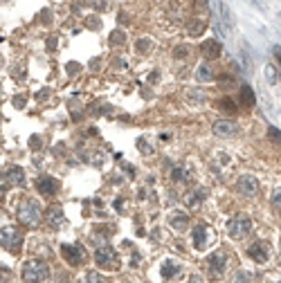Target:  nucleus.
<instances>
[{
	"label": "nucleus",
	"mask_w": 281,
	"mask_h": 283,
	"mask_svg": "<svg viewBox=\"0 0 281 283\" xmlns=\"http://www.w3.org/2000/svg\"><path fill=\"white\" fill-rule=\"evenodd\" d=\"M20 277H23L25 283H43L47 277H50V268H47V263H43V261L32 259L23 265Z\"/></svg>",
	"instance_id": "nucleus-1"
},
{
	"label": "nucleus",
	"mask_w": 281,
	"mask_h": 283,
	"mask_svg": "<svg viewBox=\"0 0 281 283\" xmlns=\"http://www.w3.org/2000/svg\"><path fill=\"white\" fill-rule=\"evenodd\" d=\"M18 218L23 220L25 225H29V227H36L43 218V209H41V205H38V200L25 198L18 207Z\"/></svg>",
	"instance_id": "nucleus-2"
},
{
	"label": "nucleus",
	"mask_w": 281,
	"mask_h": 283,
	"mask_svg": "<svg viewBox=\"0 0 281 283\" xmlns=\"http://www.w3.org/2000/svg\"><path fill=\"white\" fill-rule=\"evenodd\" d=\"M205 263H207V270L214 279H221L225 274L227 265H230V254H227V250H216L214 254L207 256Z\"/></svg>",
	"instance_id": "nucleus-3"
},
{
	"label": "nucleus",
	"mask_w": 281,
	"mask_h": 283,
	"mask_svg": "<svg viewBox=\"0 0 281 283\" xmlns=\"http://www.w3.org/2000/svg\"><path fill=\"white\" fill-rule=\"evenodd\" d=\"M250 229H252V223H250L248 216H234L227 225V232H230L232 238H245L250 234Z\"/></svg>",
	"instance_id": "nucleus-4"
},
{
	"label": "nucleus",
	"mask_w": 281,
	"mask_h": 283,
	"mask_svg": "<svg viewBox=\"0 0 281 283\" xmlns=\"http://www.w3.org/2000/svg\"><path fill=\"white\" fill-rule=\"evenodd\" d=\"M95 263L99 265V268H106V270L117 268V252H115L110 245L99 247V250L95 252Z\"/></svg>",
	"instance_id": "nucleus-5"
},
{
	"label": "nucleus",
	"mask_w": 281,
	"mask_h": 283,
	"mask_svg": "<svg viewBox=\"0 0 281 283\" xmlns=\"http://www.w3.org/2000/svg\"><path fill=\"white\" fill-rule=\"evenodd\" d=\"M20 243H23V236H20L18 229H16L14 225H5V227H2V245L11 252H18Z\"/></svg>",
	"instance_id": "nucleus-6"
},
{
	"label": "nucleus",
	"mask_w": 281,
	"mask_h": 283,
	"mask_svg": "<svg viewBox=\"0 0 281 283\" xmlns=\"http://www.w3.org/2000/svg\"><path fill=\"white\" fill-rule=\"evenodd\" d=\"M236 189H239V193H243L245 198H254L259 193V182L254 175H241L239 182H236Z\"/></svg>",
	"instance_id": "nucleus-7"
},
{
	"label": "nucleus",
	"mask_w": 281,
	"mask_h": 283,
	"mask_svg": "<svg viewBox=\"0 0 281 283\" xmlns=\"http://www.w3.org/2000/svg\"><path fill=\"white\" fill-rule=\"evenodd\" d=\"M248 254H250V259L257 261V263H268V259H270V245L263 243V241H259V243H254V245L250 247Z\"/></svg>",
	"instance_id": "nucleus-8"
},
{
	"label": "nucleus",
	"mask_w": 281,
	"mask_h": 283,
	"mask_svg": "<svg viewBox=\"0 0 281 283\" xmlns=\"http://www.w3.org/2000/svg\"><path fill=\"white\" fill-rule=\"evenodd\" d=\"M61 252H63V259L70 265H79L83 261V252L79 245H61Z\"/></svg>",
	"instance_id": "nucleus-9"
},
{
	"label": "nucleus",
	"mask_w": 281,
	"mask_h": 283,
	"mask_svg": "<svg viewBox=\"0 0 281 283\" xmlns=\"http://www.w3.org/2000/svg\"><path fill=\"white\" fill-rule=\"evenodd\" d=\"M2 182L7 184H23L25 182V173L20 166H7L5 171H2Z\"/></svg>",
	"instance_id": "nucleus-10"
},
{
	"label": "nucleus",
	"mask_w": 281,
	"mask_h": 283,
	"mask_svg": "<svg viewBox=\"0 0 281 283\" xmlns=\"http://www.w3.org/2000/svg\"><path fill=\"white\" fill-rule=\"evenodd\" d=\"M36 189L41 196H54L56 189H59V182H56L54 178H47V175H43V178L36 180Z\"/></svg>",
	"instance_id": "nucleus-11"
},
{
	"label": "nucleus",
	"mask_w": 281,
	"mask_h": 283,
	"mask_svg": "<svg viewBox=\"0 0 281 283\" xmlns=\"http://www.w3.org/2000/svg\"><path fill=\"white\" fill-rule=\"evenodd\" d=\"M214 133L221 135V137H232V135L239 133V126H236L234 121H230V119H221V121L214 124Z\"/></svg>",
	"instance_id": "nucleus-12"
},
{
	"label": "nucleus",
	"mask_w": 281,
	"mask_h": 283,
	"mask_svg": "<svg viewBox=\"0 0 281 283\" xmlns=\"http://www.w3.org/2000/svg\"><path fill=\"white\" fill-rule=\"evenodd\" d=\"M200 52H203V56H207V58H218L221 56V45H218V40L207 38L203 43V47H200Z\"/></svg>",
	"instance_id": "nucleus-13"
},
{
	"label": "nucleus",
	"mask_w": 281,
	"mask_h": 283,
	"mask_svg": "<svg viewBox=\"0 0 281 283\" xmlns=\"http://www.w3.org/2000/svg\"><path fill=\"white\" fill-rule=\"evenodd\" d=\"M169 225H171L173 229H178V232H185V227L189 225V216H187L185 211H176V214L169 216Z\"/></svg>",
	"instance_id": "nucleus-14"
},
{
	"label": "nucleus",
	"mask_w": 281,
	"mask_h": 283,
	"mask_svg": "<svg viewBox=\"0 0 281 283\" xmlns=\"http://www.w3.org/2000/svg\"><path fill=\"white\" fill-rule=\"evenodd\" d=\"M207 227L205 225H196L194 227V245H196V250H203L205 245H207Z\"/></svg>",
	"instance_id": "nucleus-15"
},
{
	"label": "nucleus",
	"mask_w": 281,
	"mask_h": 283,
	"mask_svg": "<svg viewBox=\"0 0 281 283\" xmlns=\"http://www.w3.org/2000/svg\"><path fill=\"white\" fill-rule=\"evenodd\" d=\"M180 272H182V268L176 263V261H164L162 263V277L164 279H176Z\"/></svg>",
	"instance_id": "nucleus-16"
},
{
	"label": "nucleus",
	"mask_w": 281,
	"mask_h": 283,
	"mask_svg": "<svg viewBox=\"0 0 281 283\" xmlns=\"http://www.w3.org/2000/svg\"><path fill=\"white\" fill-rule=\"evenodd\" d=\"M189 169H187L185 164H180V166H176V169L171 171V180L173 182H178V184H185V182H189Z\"/></svg>",
	"instance_id": "nucleus-17"
},
{
	"label": "nucleus",
	"mask_w": 281,
	"mask_h": 283,
	"mask_svg": "<svg viewBox=\"0 0 281 283\" xmlns=\"http://www.w3.org/2000/svg\"><path fill=\"white\" fill-rule=\"evenodd\" d=\"M205 27H207V20H200V18H196V20L191 22L189 27H187V34H189V36H198V34H203Z\"/></svg>",
	"instance_id": "nucleus-18"
},
{
	"label": "nucleus",
	"mask_w": 281,
	"mask_h": 283,
	"mask_svg": "<svg viewBox=\"0 0 281 283\" xmlns=\"http://www.w3.org/2000/svg\"><path fill=\"white\" fill-rule=\"evenodd\" d=\"M241 103H243V106H254V94H252V88H250V85H243V88H241Z\"/></svg>",
	"instance_id": "nucleus-19"
},
{
	"label": "nucleus",
	"mask_w": 281,
	"mask_h": 283,
	"mask_svg": "<svg viewBox=\"0 0 281 283\" xmlns=\"http://www.w3.org/2000/svg\"><path fill=\"white\" fill-rule=\"evenodd\" d=\"M50 223L54 225V227L63 223V211H61L59 207H52V211H50Z\"/></svg>",
	"instance_id": "nucleus-20"
},
{
	"label": "nucleus",
	"mask_w": 281,
	"mask_h": 283,
	"mask_svg": "<svg viewBox=\"0 0 281 283\" xmlns=\"http://www.w3.org/2000/svg\"><path fill=\"white\" fill-rule=\"evenodd\" d=\"M218 108H221L223 112H236V110H239L232 99H221V101H218Z\"/></svg>",
	"instance_id": "nucleus-21"
},
{
	"label": "nucleus",
	"mask_w": 281,
	"mask_h": 283,
	"mask_svg": "<svg viewBox=\"0 0 281 283\" xmlns=\"http://www.w3.org/2000/svg\"><path fill=\"white\" fill-rule=\"evenodd\" d=\"M234 283H252V274H250L248 270H239V272L234 274Z\"/></svg>",
	"instance_id": "nucleus-22"
},
{
	"label": "nucleus",
	"mask_w": 281,
	"mask_h": 283,
	"mask_svg": "<svg viewBox=\"0 0 281 283\" xmlns=\"http://www.w3.org/2000/svg\"><path fill=\"white\" fill-rule=\"evenodd\" d=\"M189 99L194 103H205V92H200V90H189Z\"/></svg>",
	"instance_id": "nucleus-23"
},
{
	"label": "nucleus",
	"mask_w": 281,
	"mask_h": 283,
	"mask_svg": "<svg viewBox=\"0 0 281 283\" xmlns=\"http://www.w3.org/2000/svg\"><path fill=\"white\" fill-rule=\"evenodd\" d=\"M272 207L281 209V189H275V193H272Z\"/></svg>",
	"instance_id": "nucleus-24"
},
{
	"label": "nucleus",
	"mask_w": 281,
	"mask_h": 283,
	"mask_svg": "<svg viewBox=\"0 0 281 283\" xmlns=\"http://www.w3.org/2000/svg\"><path fill=\"white\" fill-rule=\"evenodd\" d=\"M86 283H104V279L99 277L97 272H88V277H86Z\"/></svg>",
	"instance_id": "nucleus-25"
},
{
	"label": "nucleus",
	"mask_w": 281,
	"mask_h": 283,
	"mask_svg": "<svg viewBox=\"0 0 281 283\" xmlns=\"http://www.w3.org/2000/svg\"><path fill=\"white\" fill-rule=\"evenodd\" d=\"M198 79L200 81H209L212 74H209V67H198Z\"/></svg>",
	"instance_id": "nucleus-26"
},
{
	"label": "nucleus",
	"mask_w": 281,
	"mask_h": 283,
	"mask_svg": "<svg viewBox=\"0 0 281 283\" xmlns=\"http://www.w3.org/2000/svg\"><path fill=\"white\" fill-rule=\"evenodd\" d=\"M270 139L272 142H277V144H281V133L277 128H270Z\"/></svg>",
	"instance_id": "nucleus-27"
},
{
	"label": "nucleus",
	"mask_w": 281,
	"mask_h": 283,
	"mask_svg": "<svg viewBox=\"0 0 281 283\" xmlns=\"http://www.w3.org/2000/svg\"><path fill=\"white\" fill-rule=\"evenodd\" d=\"M187 54H189V52H187V47H178L176 49V56L178 58H187Z\"/></svg>",
	"instance_id": "nucleus-28"
},
{
	"label": "nucleus",
	"mask_w": 281,
	"mask_h": 283,
	"mask_svg": "<svg viewBox=\"0 0 281 283\" xmlns=\"http://www.w3.org/2000/svg\"><path fill=\"white\" fill-rule=\"evenodd\" d=\"M279 265H281V256H279Z\"/></svg>",
	"instance_id": "nucleus-29"
}]
</instances>
